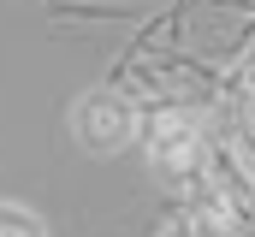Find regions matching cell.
I'll use <instances>...</instances> for the list:
<instances>
[{
    "label": "cell",
    "mask_w": 255,
    "mask_h": 237,
    "mask_svg": "<svg viewBox=\"0 0 255 237\" xmlns=\"http://www.w3.org/2000/svg\"><path fill=\"white\" fill-rule=\"evenodd\" d=\"M130 130H136V113H130V101H119V95H89L83 107H77V136L95 148V154H113V148H125Z\"/></svg>",
    "instance_id": "1"
},
{
    "label": "cell",
    "mask_w": 255,
    "mask_h": 237,
    "mask_svg": "<svg viewBox=\"0 0 255 237\" xmlns=\"http://www.w3.org/2000/svg\"><path fill=\"white\" fill-rule=\"evenodd\" d=\"M148 154H154V166H184L196 154V130L184 118H160L154 136H148Z\"/></svg>",
    "instance_id": "2"
},
{
    "label": "cell",
    "mask_w": 255,
    "mask_h": 237,
    "mask_svg": "<svg viewBox=\"0 0 255 237\" xmlns=\"http://www.w3.org/2000/svg\"><path fill=\"white\" fill-rule=\"evenodd\" d=\"M0 237H42V226L24 214H0Z\"/></svg>",
    "instance_id": "3"
}]
</instances>
